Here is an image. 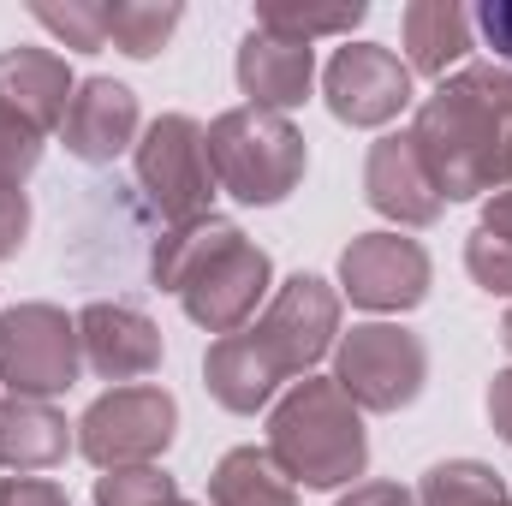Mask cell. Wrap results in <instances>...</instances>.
<instances>
[{
    "instance_id": "obj_16",
    "label": "cell",
    "mask_w": 512,
    "mask_h": 506,
    "mask_svg": "<svg viewBox=\"0 0 512 506\" xmlns=\"http://www.w3.org/2000/svg\"><path fill=\"white\" fill-rule=\"evenodd\" d=\"M72 90H78V78H72L66 54H54V48H6L0 54V114H12L18 126L42 131V137L60 131Z\"/></svg>"
},
{
    "instance_id": "obj_17",
    "label": "cell",
    "mask_w": 512,
    "mask_h": 506,
    "mask_svg": "<svg viewBox=\"0 0 512 506\" xmlns=\"http://www.w3.org/2000/svg\"><path fill=\"white\" fill-rule=\"evenodd\" d=\"M78 447V423L54 399H0V471L6 477H36L66 465Z\"/></svg>"
},
{
    "instance_id": "obj_2",
    "label": "cell",
    "mask_w": 512,
    "mask_h": 506,
    "mask_svg": "<svg viewBox=\"0 0 512 506\" xmlns=\"http://www.w3.org/2000/svg\"><path fill=\"white\" fill-rule=\"evenodd\" d=\"M149 280L161 292H173L185 304V316L215 340L245 334L256 322V310L274 298L268 251L256 239H245V227H233L221 215L167 227L149 251Z\"/></svg>"
},
{
    "instance_id": "obj_22",
    "label": "cell",
    "mask_w": 512,
    "mask_h": 506,
    "mask_svg": "<svg viewBox=\"0 0 512 506\" xmlns=\"http://www.w3.org/2000/svg\"><path fill=\"white\" fill-rule=\"evenodd\" d=\"M102 18H108V42L126 60H155L167 48V36L179 30L185 6H173V0H102Z\"/></svg>"
},
{
    "instance_id": "obj_5",
    "label": "cell",
    "mask_w": 512,
    "mask_h": 506,
    "mask_svg": "<svg viewBox=\"0 0 512 506\" xmlns=\"http://www.w3.org/2000/svg\"><path fill=\"white\" fill-rule=\"evenodd\" d=\"M131 173H137V191L155 203V215L167 227H185V221H203L215 215V167H209V126L191 120V114H161L149 120L137 149H131Z\"/></svg>"
},
{
    "instance_id": "obj_8",
    "label": "cell",
    "mask_w": 512,
    "mask_h": 506,
    "mask_svg": "<svg viewBox=\"0 0 512 506\" xmlns=\"http://www.w3.org/2000/svg\"><path fill=\"white\" fill-rule=\"evenodd\" d=\"M340 310H346L340 286H328L322 274H304L298 268L262 304V316L251 322V340L268 352V364L280 370V381H298L340 346V334H346L340 328Z\"/></svg>"
},
{
    "instance_id": "obj_18",
    "label": "cell",
    "mask_w": 512,
    "mask_h": 506,
    "mask_svg": "<svg viewBox=\"0 0 512 506\" xmlns=\"http://www.w3.org/2000/svg\"><path fill=\"white\" fill-rule=\"evenodd\" d=\"M471 36H477V24H471V12L459 6V0H411L405 12H399V42H405V66H411V78L423 72V78H453L459 66H465V54H471Z\"/></svg>"
},
{
    "instance_id": "obj_20",
    "label": "cell",
    "mask_w": 512,
    "mask_h": 506,
    "mask_svg": "<svg viewBox=\"0 0 512 506\" xmlns=\"http://www.w3.org/2000/svg\"><path fill=\"white\" fill-rule=\"evenodd\" d=\"M209 506H298V489L268 447H233L209 471Z\"/></svg>"
},
{
    "instance_id": "obj_7",
    "label": "cell",
    "mask_w": 512,
    "mask_h": 506,
    "mask_svg": "<svg viewBox=\"0 0 512 506\" xmlns=\"http://www.w3.org/2000/svg\"><path fill=\"white\" fill-rule=\"evenodd\" d=\"M334 381L358 411L393 417L423 399L429 387V346L405 322H358L334 346Z\"/></svg>"
},
{
    "instance_id": "obj_13",
    "label": "cell",
    "mask_w": 512,
    "mask_h": 506,
    "mask_svg": "<svg viewBox=\"0 0 512 506\" xmlns=\"http://www.w3.org/2000/svg\"><path fill=\"white\" fill-rule=\"evenodd\" d=\"M78 346H84V370L102 381H149L161 370L167 346H161V328L137 310V304H114V298H96L78 310Z\"/></svg>"
},
{
    "instance_id": "obj_11",
    "label": "cell",
    "mask_w": 512,
    "mask_h": 506,
    "mask_svg": "<svg viewBox=\"0 0 512 506\" xmlns=\"http://www.w3.org/2000/svg\"><path fill=\"white\" fill-rule=\"evenodd\" d=\"M322 96H328V114L340 126H358V131L393 126L417 102L411 66L387 42H346V48H334L328 72H322Z\"/></svg>"
},
{
    "instance_id": "obj_33",
    "label": "cell",
    "mask_w": 512,
    "mask_h": 506,
    "mask_svg": "<svg viewBox=\"0 0 512 506\" xmlns=\"http://www.w3.org/2000/svg\"><path fill=\"white\" fill-rule=\"evenodd\" d=\"M501 346H507V352H512V310H507V316H501Z\"/></svg>"
},
{
    "instance_id": "obj_32",
    "label": "cell",
    "mask_w": 512,
    "mask_h": 506,
    "mask_svg": "<svg viewBox=\"0 0 512 506\" xmlns=\"http://www.w3.org/2000/svg\"><path fill=\"white\" fill-rule=\"evenodd\" d=\"M489 429L512 447V370H495L489 381Z\"/></svg>"
},
{
    "instance_id": "obj_19",
    "label": "cell",
    "mask_w": 512,
    "mask_h": 506,
    "mask_svg": "<svg viewBox=\"0 0 512 506\" xmlns=\"http://www.w3.org/2000/svg\"><path fill=\"white\" fill-rule=\"evenodd\" d=\"M203 387H209V399H215L221 411L256 417V411L274 405L280 370L268 364V352L256 346L251 328H245V334H227V340H215V346L203 352Z\"/></svg>"
},
{
    "instance_id": "obj_25",
    "label": "cell",
    "mask_w": 512,
    "mask_h": 506,
    "mask_svg": "<svg viewBox=\"0 0 512 506\" xmlns=\"http://www.w3.org/2000/svg\"><path fill=\"white\" fill-rule=\"evenodd\" d=\"M179 477L161 465H131V471H102L96 477V506H173Z\"/></svg>"
},
{
    "instance_id": "obj_35",
    "label": "cell",
    "mask_w": 512,
    "mask_h": 506,
    "mask_svg": "<svg viewBox=\"0 0 512 506\" xmlns=\"http://www.w3.org/2000/svg\"><path fill=\"white\" fill-rule=\"evenodd\" d=\"M501 506H512V495H507V501H501Z\"/></svg>"
},
{
    "instance_id": "obj_6",
    "label": "cell",
    "mask_w": 512,
    "mask_h": 506,
    "mask_svg": "<svg viewBox=\"0 0 512 506\" xmlns=\"http://www.w3.org/2000/svg\"><path fill=\"white\" fill-rule=\"evenodd\" d=\"M179 435V399L161 381H131L108 387L102 399L84 405L78 417V453L96 471H131V465H161V453Z\"/></svg>"
},
{
    "instance_id": "obj_27",
    "label": "cell",
    "mask_w": 512,
    "mask_h": 506,
    "mask_svg": "<svg viewBox=\"0 0 512 506\" xmlns=\"http://www.w3.org/2000/svg\"><path fill=\"white\" fill-rule=\"evenodd\" d=\"M42 167V131L18 126L12 114H0V191H24V179Z\"/></svg>"
},
{
    "instance_id": "obj_12",
    "label": "cell",
    "mask_w": 512,
    "mask_h": 506,
    "mask_svg": "<svg viewBox=\"0 0 512 506\" xmlns=\"http://www.w3.org/2000/svg\"><path fill=\"white\" fill-rule=\"evenodd\" d=\"M364 203L382 221H393V233H417V227H435L447 215L411 131H387V137L370 143V155H364Z\"/></svg>"
},
{
    "instance_id": "obj_10",
    "label": "cell",
    "mask_w": 512,
    "mask_h": 506,
    "mask_svg": "<svg viewBox=\"0 0 512 506\" xmlns=\"http://www.w3.org/2000/svg\"><path fill=\"white\" fill-rule=\"evenodd\" d=\"M429 280H435V262L405 233H358L340 251V298H352L376 322L417 310L429 298Z\"/></svg>"
},
{
    "instance_id": "obj_30",
    "label": "cell",
    "mask_w": 512,
    "mask_h": 506,
    "mask_svg": "<svg viewBox=\"0 0 512 506\" xmlns=\"http://www.w3.org/2000/svg\"><path fill=\"white\" fill-rule=\"evenodd\" d=\"M0 506H72V501L48 477H0Z\"/></svg>"
},
{
    "instance_id": "obj_34",
    "label": "cell",
    "mask_w": 512,
    "mask_h": 506,
    "mask_svg": "<svg viewBox=\"0 0 512 506\" xmlns=\"http://www.w3.org/2000/svg\"><path fill=\"white\" fill-rule=\"evenodd\" d=\"M173 506H209V501H185V495H179V501H173Z\"/></svg>"
},
{
    "instance_id": "obj_29",
    "label": "cell",
    "mask_w": 512,
    "mask_h": 506,
    "mask_svg": "<svg viewBox=\"0 0 512 506\" xmlns=\"http://www.w3.org/2000/svg\"><path fill=\"white\" fill-rule=\"evenodd\" d=\"M30 239V197L24 191H0V262L24 251Z\"/></svg>"
},
{
    "instance_id": "obj_26",
    "label": "cell",
    "mask_w": 512,
    "mask_h": 506,
    "mask_svg": "<svg viewBox=\"0 0 512 506\" xmlns=\"http://www.w3.org/2000/svg\"><path fill=\"white\" fill-rule=\"evenodd\" d=\"M30 18L42 30H54L66 48L78 54H102L108 48V18H102V0H66V6H30Z\"/></svg>"
},
{
    "instance_id": "obj_9",
    "label": "cell",
    "mask_w": 512,
    "mask_h": 506,
    "mask_svg": "<svg viewBox=\"0 0 512 506\" xmlns=\"http://www.w3.org/2000/svg\"><path fill=\"white\" fill-rule=\"evenodd\" d=\"M84 376L78 316L60 304H12L0 310V387L12 399H60Z\"/></svg>"
},
{
    "instance_id": "obj_23",
    "label": "cell",
    "mask_w": 512,
    "mask_h": 506,
    "mask_svg": "<svg viewBox=\"0 0 512 506\" xmlns=\"http://www.w3.org/2000/svg\"><path fill=\"white\" fill-rule=\"evenodd\" d=\"M501 501H507V483L483 459H441L417 483V506H501Z\"/></svg>"
},
{
    "instance_id": "obj_4",
    "label": "cell",
    "mask_w": 512,
    "mask_h": 506,
    "mask_svg": "<svg viewBox=\"0 0 512 506\" xmlns=\"http://www.w3.org/2000/svg\"><path fill=\"white\" fill-rule=\"evenodd\" d=\"M209 167L215 185L245 203V209H274L286 203L304 173H310V143L286 114H262V108H227L209 120Z\"/></svg>"
},
{
    "instance_id": "obj_15",
    "label": "cell",
    "mask_w": 512,
    "mask_h": 506,
    "mask_svg": "<svg viewBox=\"0 0 512 506\" xmlns=\"http://www.w3.org/2000/svg\"><path fill=\"white\" fill-rule=\"evenodd\" d=\"M233 78H239V90H245V108L292 114V108L310 102V84H316V48L298 42V36H280V30L251 24V36L239 42Z\"/></svg>"
},
{
    "instance_id": "obj_3",
    "label": "cell",
    "mask_w": 512,
    "mask_h": 506,
    "mask_svg": "<svg viewBox=\"0 0 512 506\" xmlns=\"http://www.w3.org/2000/svg\"><path fill=\"white\" fill-rule=\"evenodd\" d=\"M268 459L292 477V489H352L370 471V429L364 411L346 399L334 376L292 381L268 405Z\"/></svg>"
},
{
    "instance_id": "obj_28",
    "label": "cell",
    "mask_w": 512,
    "mask_h": 506,
    "mask_svg": "<svg viewBox=\"0 0 512 506\" xmlns=\"http://www.w3.org/2000/svg\"><path fill=\"white\" fill-rule=\"evenodd\" d=\"M471 24H477L483 42L495 48V66H512V0H489V6H477Z\"/></svg>"
},
{
    "instance_id": "obj_24",
    "label": "cell",
    "mask_w": 512,
    "mask_h": 506,
    "mask_svg": "<svg viewBox=\"0 0 512 506\" xmlns=\"http://www.w3.org/2000/svg\"><path fill=\"white\" fill-rule=\"evenodd\" d=\"M364 18H370L364 0H346V6H286V0H268V6H256V24L262 30H280V36H298V42L352 36Z\"/></svg>"
},
{
    "instance_id": "obj_14",
    "label": "cell",
    "mask_w": 512,
    "mask_h": 506,
    "mask_svg": "<svg viewBox=\"0 0 512 506\" xmlns=\"http://www.w3.org/2000/svg\"><path fill=\"white\" fill-rule=\"evenodd\" d=\"M137 137H143V114H137V96L120 78H84L72 90V108L60 120V143L72 161L114 167L126 149H137Z\"/></svg>"
},
{
    "instance_id": "obj_31",
    "label": "cell",
    "mask_w": 512,
    "mask_h": 506,
    "mask_svg": "<svg viewBox=\"0 0 512 506\" xmlns=\"http://www.w3.org/2000/svg\"><path fill=\"white\" fill-rule=\"evenodd\" d=\"M334 506H417V489L376 477V483H352V489H346Z\"/></svg>"
},
{
    "instance_id": "obj_1",
    "label": "cell",
    "mask_w": 512,
    "mask_h": 506,
    "mask_svg": "<svg viewBox=\"0 0 512 506\" xmlns=\"http://www.w3.org/2000/svg\"><path fill=\"white\" fill-rule=\"evenodd\" d=\"M411 143L441 203H477L512 185V66L471 60L417 102Z\"/></svg>"
},
{
    "instance_id": "obj_21",
    "label": "cell",
    "mask_w": 512,
    "mask_h": 506,
    "mask_svg": "<svg viewBox=\"0 0 512 506\" xmlns=\"http://www.w3.org/2000/svg\"><path fill=\"white\" fill-rule=\"evenodd\" d=\"M465 268H471V280L483 292L512 298V185L483 203V221L465 239Z\"/></svg>"
}]
</instances>
